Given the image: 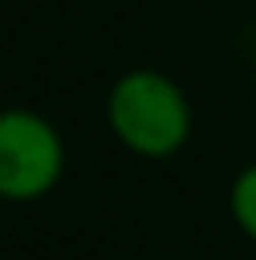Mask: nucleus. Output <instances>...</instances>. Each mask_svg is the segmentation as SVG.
Here are the masks:
<instances>
[{
    "label": "nucleus",
    "instance_id": "nucleus-1",
    "mask_svg": "<svg viewBox=\"0 0 256 260\" xmlns=\"http://www.w3.org/2000/svg\"><path fill=\"white\" fill-rule=\"evenodd\" d=\"M105 124L139 158H173L192 136V102L166 72L128 68L105 94Z\"/></svg>",
    "mask_w": 256,
    "mask_h": 260
},
{
    "label": "nucleus",
    "instance_id": "nucleus-2",
    "mask_svg": "<svg viewBox=\"0 0 256 260\" xmlns=\"http://www.w3.org/2000/svg\"><path fill=\"white\" fill-rule=\"evenodd\" d=\"M64 174V140L57 124L34 110H8L0 117V196L34 204L49 196Z\"/></svg>",
    "mask_w": 256,
    "mask_h": 260
},
{
    "label": "nucleus",
    "instance_id": "nucleus-3",
    "mask_svg": "<svg viewBox=\"0 0 256 260\" xmlns=\"http://www.w3.org/2000/svg\"><path fill=\"white\" fill-rule=\"evenodd\" d=\"M230 219L249 241H256V162L245 166L230 185Z\"/></svg>",
    "mask_w": 256,
    "mask_h": 260
}]
</instances>
